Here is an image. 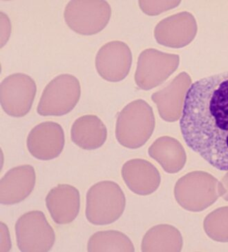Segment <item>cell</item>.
<instances>
[{
    "label": "cell",
    "instance_id": "obj_5",
    "mask_svg": "<svg viewBox=\"0 0 228 252\" xmlns=\"http://www.w3.org/2000/svg\"><path fill=\"white\" fill-rule=\"evenodd\" d=\"M111 15L110 5L104 0H71L64 11L68 27L83 35H95L103 30Z\"/></svg>",
    "mask_w": 228,
    "mask_h": 252
},
{
    "label": "cell",
    "instance_id": "obj_7",
    "mask_svg": "<svg viewBox=\"0 0 228 252\" xmlns=\"http://www.w3.org/2000/svg\"><path fill=\"white\" fill-rule=\"evenodd\" d=\"M36 92L35 80L29 75L16 73L8 75L0 85L1 108L11 117H24L32 109Z\"/></svg>",
    "mask_w": 228,
    "mask_h": 252
},
{
    "label": "cell",
    "instance_id": "obj_8",
    "mask_svg": "<svg viewBox=\"0 0 228 252\" xmlns=\"http://www.w3.org/2000/svg\"><path fill=\"white\" fill-rule=\"evenodd\" d=\"M65 145L64 129L55 122L47 121L36 125L29 132L27 149L37 160L48 161L59 157Z\"/></svg>",
    "mask_w": 228,
    "mask_h": 252
},
{
    "label": "cell",
    "instance_id": "obj_16",
    "mask_svg": "<svg viewBox=\"0 0 228 252\" xmlns=\"http://www.w3.org/2000/svg\"><path fill=\"white\" fill-rule=\"evenodd\" d=\"M1 18V49L6 44L11 36L12 26L11 20L4 12L0 13Z\"/></svg>",
    "mask_w": 228,
    "mask_h": 252
},
{
    "label": "cell",
    "instance_id": "obj_1",
    "mask_svg": "<svg viewBox=\"0 0 228 252\" xmlns=\"http://www.w3.org/2000/svg\"><path fill=\"white\" fill-rule=\"evenodd\" d=\"M180 128L186 145L212 167L228 171V71L192 84Z\"/></svg>",
    "mask_w": 228,
    "mask_h": 252
},
{
    "label": "cell",
    "instance_id": "obj_4",
    "mask_svg": "<svg viewBox=\"0 0 228 252\" xmlns=\"http://www.w3.org/2000/svg\"><path fill=\"white\" fill-rule=\"evenodd\" d=\"M81 96V86L74 75H58L46 86L37 107L42 116H63L73 110Z\"/></svg>",
    "mask_w": 228,
    "mask_h": 252
},
{
    "label": "cell",
    "instance_id": "obj_13",
    "mask_svg": "<svg viewBox=\"0 0 228 252\" xmlns=\"http://www.w3.org/2000/svg\"><path fill=\"white\" fill-rule=\"evenodd\" d=\"M122 176L128 188L138 195L150 194L159 185L157 169L150 162L142 159L127 162L122 169Z\"/></svg>",
    "mask_w": 228,
    "mask_h": 252
},
{
    "label": "cell",
    "instance_id": "obj_14",
    "mask_svg": "<svg viewBox=\"0 0 228 252\" xmlns=\"http://www.w3.org/2000/svg\"><path fill=\"white\" fill-rule=\"evenodd\" d=\"M107 138V129L103 122L95 115L80 116L71 128L72 142L85 150H94L104 145Z\"/></svg>",
    "mask_w": 228,
    "mask_h": 252
},
{
    "label": "cell",
    "instance_id": "obj_12",
    "mask_svg": "<svg viewBox=\"0 0 228 252\" xmlns=\"http://www.w3.org/2000/svg\"><path fill=\"white\" fill-rule=\"evenodd\" d=\"M167 55L154 49H147L140 54L135 74V83L140 89L150 90L168 78Z\"/></svg>",
    "mask_w": 228,
    "mask_h": 252
},
{
    "label": "cell",
    "instance_id": "obj_11",
    "mask_svg": "<svg viewBox=\"0 0 228 252\" xmlns=\"http://www.w3.org/2000/svg\"><path fill=\"white\" fill-rule=\"evenodd\" d=\"M45 202L51 219L58 224L71 223L80 213V191L71 185L59 184L51 189Z\"/></svg>",
    "mask_w": 228,
    "mask_h": 252
},
{
    "label": "cell",
    "instance_id": "obj_9",
    "mask_svg": "<svg viewBox=\"0 0 228 252\" xmlns=\"http://www.w3.org/2000/svg\"><path fill=\"white\" fill-rule=\"evenodd\" d=\"M132 54L126 43L112 41L104 44L96 56V68L101 78L117 82L124 80L131 68Z\"/></svg>",
    "mask_w": 228,
    "mask_h": 252
},
{
    "label": "cell",
    "instance_id": "obj_2",
    "mask_svg": "<svg viewBox=\"0 0 228 252\" xmlns=\"http://www.w3.org/2000/svg\"><path fill=\"white\" fill-rule=\"evenodd\" d=\"M154 126L152 108L143 99H136L128 104L118 115L116 139L123 147L138 149L150 139Z\"/></svg>",
    "mask_w": 228,
    "mask_h": 252
},
{
    "label": "cell",
    "instance_id": "obj_10",
    "mask_svg": "<svg viewBox=\"0 0 228 252\" xmlns=\"http://www.w3.org/2000/svg\"><path fill=\"white\" fill-rule=\"evenodd\" d=\"M36 183L35 169L25 164L12 168L0 182V202L4 205L21 203L33 191Z\"/></svg>",
    "mask_w": 228,
    "mask_h": 252
},
{
    "label": "cell",
    "instance_id": "obj_15",
    "mask_svg": "<svg viewBox=\"0 0 228 252\" xmlns=\"http://www.w3.org/2000/svg\"><path fill=\"white\" fill-rule=\"evenodd\" d=\"M88 252H133L130 238L117 231H98L87 243Z\"/></svg>",
    "mask_w": 228,
    "mask_h": 252
},
{
    "label": "cell",
    "instance_id": "obj_17",
    "mask_svg": "<svg viewBox=\"0 0 228 252\" xmlns=\"http://www.w3.org/2000/svg\"><path fill=\"white\" fill-rule=\"evenodd\" d=\"M1 249L0 252H9L11 250L12 243L9 229L6 224L1 222Z\"/></svg>",
    "mask_w": 228,
    "mask_h": 252
},
{
    "label": "cell",
    "instance_id": "obj_6",
    "mask_svg": "<svg viewBox=\"0 0 228 252\" xmlns=\"http://www.w3.org/2000/svg\"><path fill=\"white\" fill-rule=\"evenodd\" d=\"M17 246L22 252H47L54 247L56 234L41 211H31L15 225Z\"/></svg>",
    "mask_w": 228,
    "mask_h": 252
},
{
    "label": "cell",
    "instance_id": "obj_3",
    "mask_svg": "<svg viewBox=\"0 0 228 252\" xmlns=\"http://www.w3.org/2000/svg\"><path fill=\"white\" fill-rule=\"evenodd\" d=\"M125 207L124 193L114 182H98L87 192L86 218L94 225L112 223L121 217Z\"/></svg>",
    "mask_w": 228,
    "mask_h": 252
}]
</instances>
